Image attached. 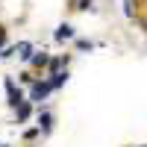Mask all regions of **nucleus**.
<instances>
[{"label":"nucleus","mask_w":147,"mask_h":147,"mask_svg":"<svg viewBox=\"0 0 147 147\" xmlns=\"http://www.w3.org/2000/svg\"><path fill=\"white\" fill-rule=\"evenodd\" d=\"M6 94H9V106L18 109V106L24 103V97H21V91L15 88V82H12V80H6Z\"/></svg>","instance_id":"1"},{"label":"nucleus","mask_w":147,"mask_h":147,"mask_svg":"<svg viewBox=\"0 0 147 147\" xmlns=\"http://www.w3.org/2000/svg\"><path fill=\"white\" fill-rule=\"evenodd\" d=\"M50 88H53L50 82H35V85H32V97H30V100H44Z\"/></svg>","instance_id":"2"},{"label":"nucleus","mask_w":147,"mask_h":147,"mask_svg":"<svg viewBox=\"0 0 147 147\" xmlns=\"http://www.w3.org/2000/svg\"><path fill=\"white\" fill-rule=\"evenodd\" d=\"M74 35V30H71V24H62V27L56 30V41H65V38H71Z\"/></svg>","instance_id":"3"},{"label":"nucleus","mask_w":147,"mask_h":147,"mask_svg":"<svg viewBox=\"0 0 147 147\" xmlns=\"http://www.w3.org/2000/svg\"><path fill=\"white\" fill-rule=\"evenodd\" d=\"M50 124H53L50 112H41V115H38V129H44V132H47V129H50Z\"/></svg>","instance_id":"4"},{"label":"nucleus","mask_w":147,"mask_h":147,"mask_svg":"<svg viewBox=\"0 0 147 147\" xmlns=\"http://www.w3.org/2000/svg\"><path fill=\"white\" fill-rule=\"evenodd\" d=\"M27 115H30V106H27V100H24V103L18 106V121H24Z\"/></svg>","instance_id":"5"},{"label":"nucleus","mask_w":147,"mask_h":147,"mask_svg":"<svg viewBox=\"0 0 147 147\" xmlns=\"http://www.w3.org/2000/svg\"><path fill=\"white\" fill-rule=\"evenodd\" d=\"M18 50H21V59H30V44H21Z\"/></svg>","instance_id":"6"},{"label":"nucleus","mask_w":147,"mask_h":147,"mask_svg":"<svg viewBox=\"0 0 147 147\" xmlns=\"http://www.w3.org/2000/svg\"><path fill=\"white\" fill-rule=\"evenodd\" d=\"M3 38H6V32H3V27H0V44H3Z\"/></svg>","instance_id":"7"},{"label":"nucleus","mask_w":147,"mask_h":147,"mask_svg":"<svg viewBox=\"0 0 147 147\" xmlns=\"http://www.w3.org/2000/svg\"><path fill=\"white\" fill-rule=\"evenodd\" d=\"M0 147H6V144H0Z\"/></svg>","instance_id":"8"}]
</instances>
